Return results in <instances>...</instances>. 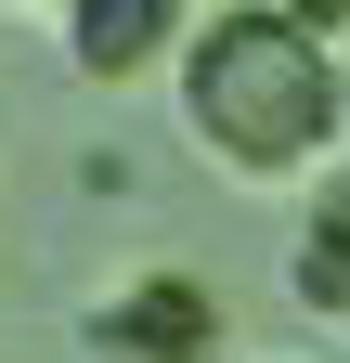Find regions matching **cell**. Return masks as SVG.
<instances>
[{"mask_svg":"<svg viewBox=\"0 0 350 363\" xmlns=\"http://www.w3.org/2000/svg\"><path fill=\"white\" fill-rule=\"evenodd\" d=\"M182 117H195V143L221 169L298 182L350 130V65L324 52V26L298 13V0H234V13H208V39L182 52Z\"/></svg>","mask_w":350,"mask_h":363,"instance_id":"cell-1","label":"cell"},{"mask_svg":"<svg viewBox=\"0 0 350 363\" xmlns=\"http://www.w3.org/2000/svg\"><path fill=\"white\" fill-rule=\"evenodd\" d=\"M91 350L104 363H208L221 350V298H208L195 272H143L130 298L91 311Z\"/></svg>","mask_w":350,"mask_h":363,"instance_id":"cell-2","label":"cell"},{"mask_svg":"<svg viewBox=\"0 0 350 363\" xmlns=\"http://www.w3.org/2000/svg\"><path fill=\"white\" fill-rule=\"evenodd\" d=\"M169 39H182V0H65V52L91 78H143Z\"/></svg>","mask_w":350,"mask_h":363,"instance_id":"cell-3","label":"cell"},{"mask_svg":"<svg viewBox=\"0 0 350 363\" xmlns=\"http://www.w3.org/2000/svg\"><path fill=\"white\" fill-rule=\"evenodd\" d=\"M298 298H312V311H350V195H324L312 234H298Z\"/></svg>","mask_w":350,"mask_h":363,"instance_id":"cell-4","label":"cell"},{"mask_svg":"<svg viewBox=\"0 0 350 363\" xmlns=\"http://www.w3.org/2000/svg\"><path fill=\"white\" fill-rule=\"evenodd\" d=\"M298 13H312V26H350V0H298Z\"/></svg>","mask_w":350,"mask_h":363,"instance_id":"cell-5","label":"cell"},{"mask_svg":"<svg viewBox=\"0 0 350 363\" xmlns=\"http://www.w3.org/2000/svg\"><path fill=\"white\" fill-rule=\"evenodd\" d=\"M337 65H350V52H337Z\"/></svg>","mask_w":350,"mask_h":363,"instance_id":"cell-6","label":"cell"}]
</instances>
